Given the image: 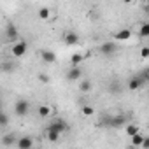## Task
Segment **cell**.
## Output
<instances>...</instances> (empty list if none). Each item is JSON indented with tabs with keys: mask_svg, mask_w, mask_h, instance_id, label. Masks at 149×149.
Wrapping results in <instances>:
<instances>
[{
	"mask_svg": "<svg viewBox=\"0 0 149 149\" xmlns=\"http://www.w3.org/2000/svg\"><path fill=\"white\" fill-rule=\"evenodd\" d=\"M26 51H28V44H26V40H18V42L11 47V53H13V56H16V58L25 56Z\"/></svg>",
	"mask_w": 149,
	"mask_h": 149,
	"instance_id": "6da1fadb",
	"label": "cell"
},
{
	"mask_svg": "<svg viewBox=\"0 0 149 149\" xmlns=\"http://www.w3.org/2000/svg\"><path fill=\"white\" fill-rule=\"evenodd\" d=\"M81 77H83L81 67H79V65H70V68H68V72H67V79H68L70 83H76V81H79Z\"/></svg>",
	"mask_w": 149,
	"mask_h": 149,
	"instance_id": "7a4b0ae2",
	"label": "cell"
},
{
	"mask_svg": "<svg viewBox=\"0 0 149 149\" xmlns=\"http://www.w3.org/2000/svg\"><path fill=\"white\" fill-rule=\"evenodd\" d=\"M28 111H30V104H28L26 100L19 98V100L14 104V112H16V116L23 118V116H26V114H28Z\"/></svg>",
	"mask_w": 149,
	"mask_h": 149,
	"instance_id": "3957f363",
	"label": "cell"
},
{
	"mask_svg": "<svg viewBox=\"0 0 149 149\" xmlns=\"http://www.w3.org/2000/svg\"><path fill=\"white\" fill-rule=\"evenodd\" d=\"M63 42L67 46H76V44H79V35L76 32H65L63 33Z\"/></svg>",
	"mask_w": 149,
	"mask_h": 149,
	"instance_id": "277c9868",
	"label": "cell"
},
{
	"mask_svg": "<svg viewBox=\"0 0 149 149\" xmlns=\"http://www.w3.org/2000/svg\"><path fill=\"white\" fill-rule=\"evenodd\" d=\"M6 35H7L9 40H16L19 37V32H18V28H16L14 23H7L6 25Z\"/></svg>",
	"mask_w": 149,
	"mask_h": 149,
	"instance_id": "5b68a950",
	"label": "cell"
},
{
	"mask_svg": "<svg viewBox=\"0 0 149 149\" xmlns=\"http://www.w3.org/2000/svg\"><path fill=\"white\" fill-rule=\"evenodd\" d=\"M116 51H118L116 42H104V44L100 46V53H102V54H114Z\"/></svg>",
	"mask_w": 149,
	"mask_h": 149,
	"instance_id": "8992f818",
	"label": "cell"
},
{
	"mask_svg": "<svg viewBox=\"0 0 149 149\" xmlns=\"http://www.w3.org/2000/svg\"><path fill=\"white\" fill-rule=\"evenodd\" d=\"M40 58H42V61H46V63H54V61H56V54H54V51H51V49H40Z\"/></svg>",
	"mask_w": 149,
	"mask_h": 149,
	"instance_id": "52a82bcc",
	"label": "cell"
},
{
	"mask_svg": "<svg viewBox=\"0 0 149 149\" xmlns=\"http://www.w3.org/2000/svg\"><path fill=\"white\" fill-rule=\"evenodd\" d=\"M142 86H144V83H142V79H140L139 76L130 77V81H128V90H130V91H137V90H140Z\"/></svg>",
	"mask_w": 149,
	"mask_h": 149,
	"instance_id": "ba28073f",
	"label": "cell"
},
{
	"mask_svg": "<svg viewBox=\"0 0 149 149\" xmlns=\"http://www.w3.org/2000/svg\"><path fill=\"white\" fill-rule=\"evenodd\" d=\"M132 35H133V33H132V30H130V28H123V30H119V32H116V33H114V39H116V40L125 42V40H128Z\"/></svg>",
	"mask_w": 149,
	"mask_h": 149,
	"instance_id": "9c48e42d",
	"label": "cell"
},
{
	"mask_svg": "<svg viewBox=\"0 0 149 149\" xmlns=\"http://www.w3.org/2000/svg\"><path fill=\"white\" fill-rule=\"evenodd\" d=\"M49 128H53V130L63 133V132H67V123H65L63 119H56V121H53V123L49 125Z\"/></svg>",
	"mask_w": 149,
	"mask_h": 149,
	"instance_id": "30bf717a",
	"label": "cell"
},
{
	"mask_svg": "<svg viewBox=\"0 0 149 149\" xmlns=\"http://www.w3.org/2000/svg\"><path fill=\"white\" fill-rule=\"evenodd\" d=\"M16 146L21 147V149H30V147L33 146V140H32L30 137H21V139L16 140Z\"/></svg>",
	"mask_w": 149,
	"mask_h": 149,
	"instance_id": "8fae6325",
	"label": "cell"
},
{
	"mask_svg": "<svg viewBox=\"0 0 149 149\" xmlns=\"http://www.w3.org/2000/svg\"><path fill=\"white\" fill-rule=\"evenodd\" d=\"M37 112H39L40 118H49L53 114V107H49V105H39L37 107Z\"/></svg>",
	"mask_w": 149,
	"mask_h": 149,
	"instance_id": "7c38bea8",
	"label": "cell"
},
{
	"mask_svg": "<svg viewBox=\"0 0 149 149\" xmlns=\"http://www.w3.org/2000/svg\"><path fill=\"white\" fill-rule=\"evenodd\" d=\"M93 88V84H91V81H88V79H79V90L83 91V93H88L90 90Z\"/></svg>",
	"mask_w": 149,
	"mask_h": 149,
	"instance_id": "4fadbf2b",
	"label": "cell"
},
{
	"mask_svg": "<svg viewBox=\"0 0 149 149\" xmlns=\"http://www.w3.org/2000/svg\"><path fill=\"white\" fill-rule=\"evenodd\" d=\"M49 18H51V9H49V7H40V9H39V19L47 21Z\"/></svg>",
	"mask_w": 149,
	"mask_h": 149,
	"instance_id": "5bb4252c",
	"label": "cell"
},
{
	"mask_svg": "<svg viewBox=\"0 0 149 149\" xmlns=\"http://www.w3.org/2000/svg\"><path fill=\"white\" fill-rule=\"evenodd\" d=\"M60 132H56V130H53V128H47V132H46V137H47V140H51V142H56L58 139H60Z\"/></svg>",
	"mask_w": 149,
	"mask_h": 149,
	"instance_id": "9a60e30c",
	"label": "cell"
},
{
	"mask_svg": "<svg viewBox=\"0 0 149 149\" xmlns=\"http://www.w3.org/2000/svg\"><path fill=\"white\" fill-rule=\"evenodd\" d=\"M142 140H144V135H142L140 132L135 133V135H132V147H140Z\"/></svg>",
	"mask_w": 149,
	"mask_h": 149,
	"instance_id": "2e32d148",
	"label": "cell"
},
{
	"mask_svg": "<svg viewBox=\"0 0 149 149\" xmlns=\"http://www.w3.org/2000/svg\"><path fill=\"white\" fill-rule=\"evenodd\" d=\"M83 60H84V56H83L81 53H74L72 58H70V65H81Z\"/></svg>",
	"mask_w": 149,
	"mask_h": 149,
	"instance_id": "e0dca14e",
	"label": "cell"
},
{
	"mask_svg": "<svg viewBox=\"0 0 149 149\" xmlns=\"http://www.w3.org/2000/svg\"><path fill=\"white\" fill-rule=\"evenodd\" d=\"M139 33H140V37H142V39L149 37V23H142V25H140V30H139Z\"/></svg>",
	"mask_w": 149,
	"mask_h": 149,
	"instance_id": "ac0fdd59",
	"label": "cell"
},
{
	"mask_svg": "<svg viewBox=\"0 0 149 149\" xmlns=\"http://www.w3.org/2000/svg\"><path fill=\"white\" fill-rule=\"evenodd\" d=\"M2 144L4 146H13V144H16V137L14 135H4L2 137Z\"/></svg>",
	"mask_w": 149,
	"mask_h": 149,
	"instance_id": "d6986e66",
	"label": "cell"
},
{
	"mask_svg": "<svg viewBox=\"0 0 149 149\" xmlns=\"http://www.w3.org/2000/svg\"><path fill=\"white\" fill-rule=\"evenodd\" d=\"M0 70H2V72H13L14 70V63H11V61L0 63Z\"/></svg>",
	"mask_w": 149,
	"mask_h": 149,
	"instance_id": "ffe728a7",
	"label": "cell"
},
{
	"mask_svg": "<svg viewBox=\"0 0 149 149\" xmlns=\"http://www.w3.org/2000/svg\"><path fill=\"white\" fill-rule=\"evenodd\" d=\"M139 132H140V130H139V126H137V125H133V123L126 126V135H130V137H132V135H135V133H139Z\"/></svg>",
	"mask_w": 149,
	"mask_h": 149,
	"instance_id": "44dd1931",
	"label": "cell"
},
{
	"mask_svg": "<svg viewBox=\"0 0 149 149\" xmlns=\"http://www.w3.org/2000/svg\"><path fill=\"white\" fill-rule=\"evenodd\" d=\"M81 111H83V114H84L86 118H90V116H93V114H95V107H91V105H84Z\"/></svg>",
	"mask_w": 149,
	"mask_h": 149,
	"instance_id": "7402d4cb",
	"label": "cell"
},
{
	"mask_svg": "<svg viewBox=\"0 0 149 149\" xmlns=\"http://www.w3.org/2000/svg\"><path fill=\"white\" fill-rule=\"evenodd\" d=\"M7 123H9L7 114H6V112H2V109H0V126H6Z\"/></svg>",
	"mask_w": 149,
	"mask_h": 149,
	"instance_id": "603a6c76",
	"label": "cell"
},
{
	"mask_svg": "<svg viewBox=\"0 0 149 149\" xmlns=\"http://www.w3.org/2000/svg\"><path fill=\"white\" fill-rule=\"evenodd\" d=\"M121 125H125V118H123V116L112 119V126H121Z\"/></svg>",
	"mask_w": 149,
	"mask_h": 149,
	"instance_id": "cb8c5ba5",
	"label": "cell"
},
{
	"mask_svg": "<svg viewBox=\"0 0 149 149\" xmlns=\"http://www.w3.org/2000/svg\"><path fill=\"white\" fill-rule=\"evenodd\" d=\"M111 91H112V95H118V93L121 91V90H119V84H118V83H112V84H111Z\"/></svg>",
	"mask_w": 149,
	"mask_h": 149,
	"instance_id": "d4e9b609",
	"label": "cell"
},
{
	"mask_svg": "<svg viewBox=\"0 0 149 149\" xmlns=\"http://www.w3.org/2000/svg\"><path fill=\"white\" fill-rule=\"evenodd\" d=\"M139 77L142 79V83H146V81H147V77H149V72H147V68H146V70H142V74H140Z\"/></svg>",
	"mask_w": 149,
	"mask_h": 149,
	"instance_id": "484cf974",
	"label": "cell"
},
{
	"mask_svg": "<svg viewBox=\"0 0 149 149\" xmlns=\"http://www.w3.org/2000/svg\"><path fill=\"white\" fill-rule=\"evenodd\" d=\"M140 54H142V58H147V56H149V47L144 46V47L140 49Z\"/></svg>",
	"mask_w": 149,
	"mask_h": 149,
	"instance_id": "4316f807",
	"label": "cell"
},
{
	"mask_svg": "<svg viewBox=\"0 0 149 149\" xmlns=\"http://www.w3.org/2000/svg\"><path fill=\"white\" fill-rule=\"evenodd\" d=\"M39 79H40L42 83H49V77L46 76V74H39Z\"/></svg>",
	"mask_w": 149,
	"mask_h": 149,
	"instance_id": "83f0119b",
	"label": "cell"
},
{
	"mask_svg": "<svg viewBox=\"0 0 149 149\" xmlns=\"http://www.w3.org/2000/svg\"><path fill=\"white\" fill-rule=\"evenodd\" d=\"M125 4H132V2H135V0H123Z\"/></svg>",
	"mask_w": 149,
	"mask_h": 149,
	"instance_id": "f1b7e54d",
	"label": "cell"
},
{
	"mask_svg": "<svg viewBox=\"0 0 149 149\" xmlns=\"http://www.w3.org/2000/svg\"><path fill=\"white\" fill-rule=\"evenodd\" d=\"M0 109H2V98H0Z\"/></svg>",
	"mask_w": 149,
	"mask_h": 149,
	"instance_id": "f546056e",
	"label": "cell"
}]
</instances>
